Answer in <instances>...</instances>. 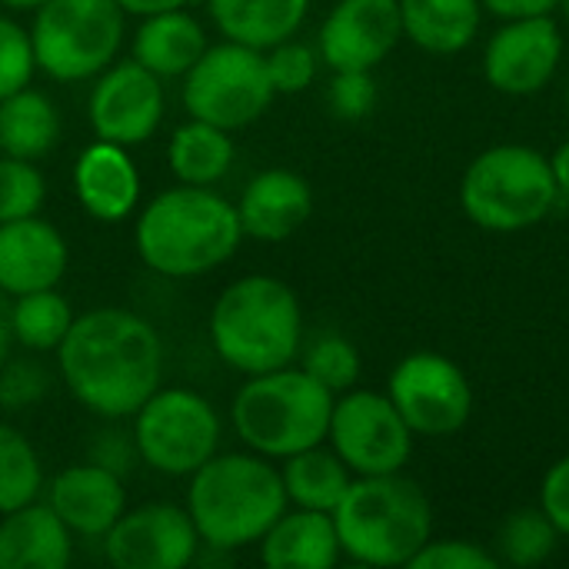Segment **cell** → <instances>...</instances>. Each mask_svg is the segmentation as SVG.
Instances as JSON below:
<instances>
[{
    "label": "cell",
    "mask_w": 569,
    "mask_h": 569,
    "mask_svg": "<svg viewBox=\"0 0 569 569\" xmlns=\"http://www.w3.org/2000/svg\"><path fill=\"white\" fill-rule=\"evenodd\" d=\"M210 343L243 377L290 367L303 343V310L293 287L267 273L233 280L210 310Z\"/></svg>",
    "instance_id": "obj_4"
},
{
    "label": "cell",
    "mask_w": 569,
    "mask_h": 569,
    "mask_svg": "<svg viewBox=\"0 0 569 569\" xmlns=\"http://www.w3.org/2000/svg\"><path fill=\"white\" fill-rule=\"evenodd\" d=\"M117 3L130 17H153V13H163V10H183L193 0H117Z\"/></svg>",
    "instance_id": "obj_42"
},
{
    "label": "cell",
    "mask_w": 569,
    "mask_h": 569,
    "mask_svg": "<svg viewBox=\"0 0 569 569\" xmlns=\"http://www.w3.org/2000/svg\"><path fill=\"white\" fill-rule=\"evenodd\" d=\"M73 533L50 503H27L0 517V569H67Z\"/></svg>",
    "instance_id": "obj_21"
},
{
    "label": "cell",
    "mask_w": 569,
    "mask_h": 569,
    "mask_svg": "<svg viewBox=\"0 0 569 569\" xmlns=\"http://www.w3.org/2000/svg\"><path fill=\"white\" fill-rule=\"evenodd\" d=\"M47 197L43 173L33 167V160L20 157H0V223L33 217L40 213Z\"/></svg>",
    "instance_id": "obj_33"
},
{
    "label": "cell",
    "mask_w": 569,
    "mask_h": 569,
    "mask_svg": "<svg viewBox=\"0 0 569 569\" xmlns=\"http://www.w3.org/2000/svg\"><path fill=\"white\" fill-rule=\"evenodd\" d=\"M43 487V470L33 443L17 430L0 423V517L37 500Z\"/></svg>",
    "instance_id": "obj_31"
},
{
    "label": "cell",
    "mask_w": 569,
    "mask_h": 569,
    "mask_svg": "<svg viewBox=\"0 0 569 569\" xmlns=\"http://www.w3.org/2000/svg\"><path fill=\"white\" fill-rule=\"evenodd\" d=\"M567 110H569V83H567Z\"/></svg>",
    "instance_id": "obj_47"
},
{
    "label": "cell",
    "mask_w": 569,
    "mask_h": 569,
    "mask_svg": "<svg viewBox=\"0 0 569 569\" xmlns=\"http://www.w3.org/2000/svg\"><path fill=\"white\" fill-rule=\"evenodd\" d=\"M47 370L37 360H3L0 367V407L23 410L47 393Z\"/></svg>",
    "instance_id": "obj_38"
},
{
    "label": "cell",
    "mask_w": 569,
    "mask_h": 569,
    "mask_svg": "<svg viewBox=\"0 0 569 569\" xmlns=\"http://www.w3.org/2000/svg\"><path fill=\"white\" fill-rule=\"evenodd\" d=\"M273 97L277 90L270 83L263 50L237 40L207 47L183 73L187 113L230 133L257 123L270 110Z\"/></svg>",
    "instance_id": "obj_9"
},
{
    "label": "cell",
    "mask_w": 569,
    "mask_h": 569,
    "mask_svg": "<svg viewBox=\"0 0 569 569\" xmlns=\"http://www.w3.org/2000/svg\"><path fill=\"white\" fill-rule=\"evenodd\" d=\"M60 137V113L43 90L30 83L0 100V150L20 160H40Z\"/></svg>",
    "instance_id": "obj_26"
},
{
    "label": "cell",
    "mask_w": 569,
    "mask_h": 569,
    "mask_svg": "<svg viewBox=\"0 0 569 569\" xmlns=\"http://www.w3.org/2000/svg\"><path fill=\"white\" fill-rule=\"evenodd\" d=\"M557 200L550 157L527 143H497L477 153L460 180V207L487 233L530 230L550 217Z\"/></svg>",
    "instance_id": "obj_7"
},
{
    "label": "cell",
    "mask_w": 569,
    "mask_h": 569,
    "mask_svg": "<svg viewBox=\"0 0 569 569\" xmlns=\"http://www.w3.org/2000/svg\"><path fill=\"white\" fill-rule=\"evenodd\" d=\"M67 240L37 213L0 223V290L7 297L57 287L67 273Z\"/></svg>",
    "instance_id": "obj_17"
},
{
    "label": "cell",
    "mask_w": 569,
    "mask_h": 569,
    "mask_svg": "<svg viewBox=\"0 0 569 569\" xmlns=\"http://www.w3.org/2000/svg\"><path fill=\"white\" fill-rule=\"evenodd\" d=\"M333 513L287 507L260 540V560L270 569H330L340 563Z\"/></svg>",
    "instance_id": "obj_22"
},
{
    "label": "cell",
    "mask_w": 569,
    "mask_h": 569,
    "mask_svg": "<svg viewBox=\"0 0 569 569\" xmlns=\"http://www.w3.org/2000/svg\"><path fill=\"white\" fill-rule=\"evenodd\" d=\"M133 443L150 470L190 477L217 453L220 417L197 390L157 387L133 413Z\"/></svg>",
    "instance_id": "obj_10"
},
{
    "label": "cell",
    "mask_w": 569,
    "mask_h": 569,
    "mask_svg": "<svg viewBox=\"0 0 569 569\" xmlns=\"http://www.w3.org/2000/svg\"><path fill=\"white\" fill-rule=\"evenodd\" d=\"M280 477H283L287 500L293 507L320 510V513H333L353 483L350 467L333 450H327L323 443L287 457Z\"/></svg>",
    "instance_id": "obj_27"
},
{
    "label": "cell",
    "mask_w": 569,
    "mask_h": 569,
    "mask_svg": "<svg viewBox=\"0 0 569 569\" xmlns=\"http://www.w3.org/2000/svg\"><path fill=\"white\" fill-rule=\"evenodd\" d=\"M57 363L80 407L103 420H127L163 380V340L140 313L100 307L73 317Z\"/></svg>",
    "instance_id": "obj_1"
},
{
    "label": "cell",
    "mask_w": 569,
    "mask_h": 569,
    "mask_svg": "<svg viewBox=\"0 0 569 569\" xmlns=\"http://www.w3.org/2000/svg\"><path fill=\"white\" fill-rule=\"evenodd\" d=\"M403 37L420 50L450 57L473 43L483 23L480 0H400Z\"/></svg>",
    "instance_id": "obj_24"
},
{
    "label": "cell",
    "mask_w": 569,
    "mask_h": 569,
    "mask_svg": "<svg viewBox=\"0 0 569 569\" xmlns=\"http://www.w3.org/2000/svg\"><path fill=\"white\" fill-rule=\"evenodd\" d=\"M90 460L113 470L117 477H123L130 470L133 460H140L137 453V443H133V433H123V430H100L93 447H90Z\"/></svg>",
    "instance_id": "obj_40"
},
{
    "label": "cell",
    "mask_w": 569,
    "mask_h": 569,
    "mask_svg": "<svg viewBox=\"0 0 569 569\" xmlns=\"http://www.w3.org/2000/svg\"><path fill=\"white\" fill-rule=\"evenodd\" d=\"M33 70L37 60H33L30 33L17 20L0 13V100L10 97L13 90H23Z\"/></svg>",
    "instance_id": "obj_35"
},
{
    "label": "cell",
    "mask_w": 569,
    "mask_h": 569,
    "mask_svg": "<svg viewBox=\"0 0 569 569\" xmlns=\"http://www.w3.org/2000/svg\"><path fill=\"white\" fill-rule=\"evenodd\" d=\"M333 393L303 367H280L250 377L233 397L230 420L237 437L267 460H287L320 447L330 430Z\"/></svg>",
    "instance_id": "obj_6"
},
{
    "label": "cell",
    "mask_w": 569,
    "mask_h": 569,
    "mask_svg": "<svg viewBox=\"0 0 569 569\" xmlns=\"http://www.w3.org/2000/svg\"><path fill=\"white\" fill-rule=\"evenodd\" d=\"M560 530L543 513V507L513 510L497 533V560L507 567L533 569L547 563L560 547Z\"/></svg>",
    "instance_id": "obj_30"
},
{
    "label": "cell",
    "mask_w": 569,
    "mask_h": 569,
    "mask_svg": "<svg viewBox=\"0 0 569 569\" xmlns=\"http://www.w3.org/2000/svg\"><path fill=\"white\" fill-rule=\"evenodd\" d=\"M10 347H13V323H10V300H7V293L0 290V367H3V360L10 357Z\"/></svg>",
    "instance_id": "obj_44"
},
{
    "label": "cell",
    "mask_w": 569,
    "mask_h": 569,
    "mask_svg": "<svg viewBox=\"0 0 569 569\" xmlns=\"http://www.w3.org/2000/svg\"><path fill=\"white\" fill-rule=\"evenodd\" d=\"M400 40V0H337L320 23V60L330 70H373Z\"/></svg>",
    "instance_id": "obj_16"
},
{
    "label": "cell",
    "mask_w": 569,
    "mask_h": 569,
    "mask_svg": "<svg viewBox=\"0 0 569 569\" xmlns=\"http://www.w3.org/2000/svg\"><path fill=\"white\" fill-rule=\"evenodd\" d=\"M263 57H267V73L277 93H300L317 80V63H320L317 50L293 37L273 43L270 50H263Z\"/></svg>",
    "instance_id": "obj_34"
},
{
    "label": "cell",
    "mask_w": 569,
    "mask_h": 569,
    "mask_svg": "<svg viewBox=\"0 0 569 569\" xmlns=\"http://www.w3.org/2000/svg\"><path fill=\"white\" fill-rule=\"evenodd\" d=\"M90 127L97 140L120 147L147 143L163 117V87L160 77L140 67L133 57L100 70V80L90 90Z\"/></svg>",
    "instance_id": "obj_15"
},
{
    "label": "cell",
    "mask_w": 569,
    "mask_h": 569,
    "mask_svg": "<svg viewBox=\"0 0 569 569\" xmlns=\"http://www.w3.org/2000/svg\"><path fill=\"white\" fill-rule=\"evenodd\" d=\"M327 440L353 477L400 473L413 457V430L393 400L373 390H347L333 400Z\"/></svg>",
    "instance_id": "obj_11"
},
{
    "label": "cell",
    "mask_w": 569,
    "mask_h": 569,
    "mask_svg": "<svg viewBox=\"0 0 569 569\" xmlns=\"http://www.w3.org/2000/svg\"><path fill=\"white\" fill-rule=\"evenodd\" d=\"M290 507L280 470L260 453H213L190 473L187 513L210 550H243L263 540Z\"/></svg>",
    "instance_id": "obj_3"
},
{
    "label": "cell",
    "mask_w": 569,
    "mask_h": 569,
    "mask_svg": "<svg viewBox=\"0 0 569 569\" xmlns=\"http://www.w3.org/2000/svg\"><path fill=\"white\" fill-rule=\"evenodd\" d=\"M237 213H240L243 237L280 243V240H290L310 220L313 190L300 173L287 167H270V170H260L243 187Z\"/></svg>",
    "instance_id": "obj_18"
},
{
    "label": "cell",
    "mask_w": 569,
    "mask_h": 569,
    "mask_svg": "<svg viewBox=\"0 0 569 569\" xmlns=\"http://www.w3.org/2000/svg\"><path fill=\"white\" fill-rule=\"evenodd\" d=\"M550 167H553V180H557L560 197H567L569 200V140H563V143L557 147V153L550 157Z\"/></svg>",
    "instance_id": "obj_43"
},
{
    "label": "cell",
    "mask_w": 569,
    "mask_h": 569,
    "mask_svg": "<svg viewBox=\"0 0 569 569\" xmlns=\"http://www.w3.org/2000/svg\"><path fill=\"white\" fill-rule=\"evenodd\" d=\"M103 550L117 569H183L197 560L200 533L177 503H143L103 533Z\"/></svg>",
    "instance_id": "obj_14"
},
{
    "label": "cell",
    "mask_w": 569,
    "mask_h": 569,
    "mask_svg": "<svg viewBox=\"0 0 569 569\" xmlns=\"http://www.w3.org/2000/svg\"><path fill=\"white\" fill-rule=\"evenodd\" d=\"M557 10H563V17L569 20V0H560V7H557Z\"/></svg>",
    "instance_id": "obj_46"
},
{
    "label": "cell",
    "mask_w": 569,
    "mask_h": 569,
    "mask_svg": "<svg viewBox=\"0 0 569 569\" xmlns=\"http://www.w3.org/2000/svg\"><path fill=\"white\" fill-rule=\"evenodd\" d=\"M487 13L500 17V20H517V17H540V13H553L560 7V0H480Z\"/></svg>",
    "instance_id": "obj_41"
},
{
    "label": "cell",
    "mask_w": 569,
    "mask_h": 569,
    "mask_svg": "<svg viewBox=\"0 0 569 569\" xmlns=\"http://www.w3.org/2000/svg\"><path fill=\"white\" fill-rule=\"evenodd\" d=\"M493 550L470 540H427L423 550L410 560V569H497Z\"/></svg>",
    "instance_id": "obj_36"
},
{
    "label": "cell",
    "mask_w": 569,
    "mask_h": 569,
    "mask_svg": "<svg viewBox=\"0 0 569 569\" xmlns=\"http://www.w3.org/2000/svg\"><path fill=\"white\" fill-rule=\"evenodd\" d=\"M243 240L237 203L210 187L180 183L157 193L137 217L133 243L160 277H200L223 267Z\"/></svg>",
    "instance_id": "obj_2"
},
{
    "label": "cell",
    "mask_w": 569,
    "mask_h": 569,
    "mask_svg": "<svg viewBox=\"0 0 569 569\" xmlns=\"http://www.w3.org/2000/svg\"><path fill=\"white\" fill-rule=\"evenodd\" d=\"M40 3H47V0H0V7H7V10H37Z\"/></svg>",
    "instance_id": "obj_45"
},
{
    "label": "cell",
    "mask_w": 569,
    "mask_h": 569,
    "mask_svg": "<svg viewBox=\"0 0 569 569\" xmlns=\"http://www.w3.org/2000/svg\"><path fill=\"white\" fill-rule=\"evenodd\" d=\"M563 33L553 13L503 20L483 47V77L503 97H537L560 70Z\"/></svg>",
    "instance_id": "obj_13"
},
{
    "label": "cell",
    "mask_w": 569,
    "mask_h": 569,
    "mask_svg": "<svg viewBox=\"0 0 569 569\" xmlns=\"http://www.w3.org/2000/svg\"><path fill=\"white\" fill-rule=\"evenodd\" d=\"M317 383H323L333 397L347 393L357 387L360 373H363V363H360V350L347 340V337H320L307 347L303 353V363H300Z\"/></svg>",
    "instance_id": "obj_32"
},
{
    "label": "cell",
    "mask_w": 569,
    "mask_h": 569,
    "mask_svg": "<svg viewBox=\"0 0 569 569\" xmlns=\"http://www.w3.org/2000/svg\"><path fill=\"white\" fill-rule=\"evenodd\" d=\"M10 323H13V343H20L30 353L57 350L73 323L70 300L50 290H33L10 300Z\"/></svg>",
    "instance_id": "obj_29"
},
{
    "label": "cell",
    "mask_w": 569,
    "mask_h": 569,
    "mask_svg": "<svg viewBox=\"0 0 569 569\" xmlns=\"http://www.w3.org/2000/svg\"><path fill=\"white\" fill-rule=\"evenodd\" d=\"M387 397L413 437H453L473 413V387L467 373L437 350L407 353L390 373Z\"/></svg>",
    "instance_id": "obj_12"
},
{
    "label": "cell",
    "mask_w": 569,
    "mask_h": 569,
    "mask_svg": "<svg viewBox=\"0 0 569 569\" xmlns=\"http://www.w3.org/2000/svg\"><path fill=\"white\" fill-rule=\"evenodd\" d=\"M207 47V30L193 13H187V7L140 17V27L133 33V60L160 80L183 77Z\"/></svg>",
    "instance_id": "obj_23"
},
{
    "label": "cell",
    "mask_w": 569,
    "mask_h": 569,
    "mask_svg": "<svg viewBox=\"0 0 569 569\" xmlns=\"http://www.w3.org/2000/svg\"><path fill=\"white\" fill-rule=\"evenodd\" d=\"M50 507L77 537H103L127 510L123 477L87 460L60 470L50 483Z\"/></svg>",
    "instance_id": "obj_19"
},
{
    "label": "cell",
    "mask_w": 569,
    "mask_h": 569,
    "mask_svg": "<svg viewBox=\"0 0 569 569\" xmlns=\"http://www.w3.org/2000/svg\"><path fill=\"white\" fill-rule=\"evenodd\" d=\"M540 507L560 530V537L569 540V457L557 460L540 487Z\"/></svg>",
    "instance_id": "obj_39"
},
{
    "label": "cell",
    "mask_w": 569,
    "mask_h": 569,
    "mask_svg": "<svg viewBox=\"0 0 569 569\" xmlns=\"http://www.w3.org/2000/svg\"><path fill=\"white\" fill-rule=\"evenodd\" d=\"M330 107L340 120H363L377 107L373 70H333Z\"/></svg>",
    "instance_id": "obj_37"
},
{
    "label": "cell",
    "mask_w": 569,
    "mask_h": 569,
    "mask_svg": "<svg viewBox=\"0 0 569 569\" xmlns=\"http://www.w3.org/2000/svg\"><path fill=\"white\" fill-rule=\"evenodd\" d=\"M167 163L180 183L213 187L233 167V140L230 130H220L203 120H187L173 130L167 147Z\"/></svg>",
    "instance_id": "obj_28"
},
{
    "label": "cell",
    "mask_w": 569,
    "mask_h": 569,
    "mask_svg": "<svg viewBox=\"0 0 569 569\" xmlns=\"http://www.w3.org/2000/svg\"><path fill=\"white\" fill-rule=\"evenodd\" d=\"M117 0H47L33 10L30 43L37 70L60 83L100 77L123 43Z\"/></svg>",
    "instance_id": "obj_8"
},
{
    "label": "cell",
    "mask_w": 569,
    "mask_h": 569,
    "mask_svg": "<svg viewBox=\"0 0 569 569\" xmlns=\"http://www.w3.org/2000/svg\"><path fill=\"white\" fill-rule=\"evenodd\" d=\"M340 550L363 567H410L433 537V507L423 487L400 473L353 477L333 510Z\"/></svg>",
    "instance_id": "obj_5"
},
{
    "label": "cell",
    "mask_w": 569,
    "mask_h": 569,
    "mask_svg": "<svg viewBox=\"0 0 569 569\" xmlns=\"http://www.w3.org/2000/svg\"><path fill=\"white\" fill-rule=\"evenodd\" d=\"M73 193L93 220H127L140 203V170L130 157V147L110 140L90 143L73 163Z\"/></svg>",
    "instance_id": "obj_20"
},
{
    "label": "cell",
    "mask_w": 569,
    "mask_h": 569,
    "mask_svg": "<svg viewBox=\"0 0 569 569\" xmlns=\"http://www.w3.org/2000/svg\"><path fill=\"white\" fill-rule=\"evenodd\" d=\"M313 0H207L217 30L227 40L270 50L273 43L293 37Z\"/></svg>",
    "instance_id": "obj_25"
}]
</instances>
